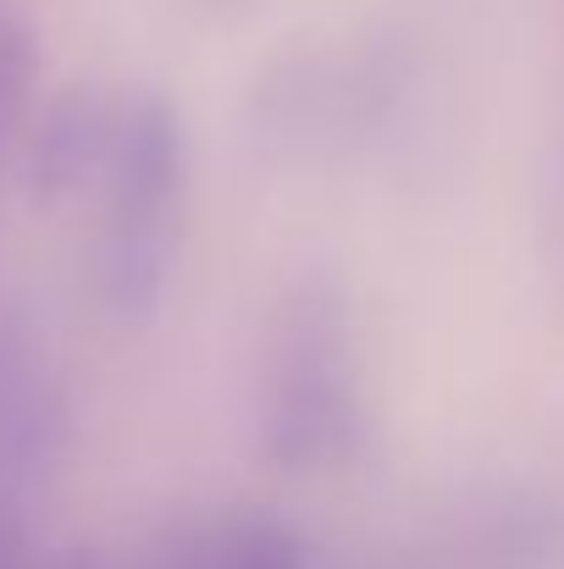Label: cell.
Segmentation results:
<instances>
[{"label": "cell", "mask_w": 564, "mask_h": 569, "mask_svg": "<svg viewBox=\"0 0 564 569\" xmlns=\"http://www.w3.org/2000/svg\"><path fill=\"white\" fill-rule=\"evenodd\" d=\"M100 193H106V216L89 266L95 299L106 321L139 332L167 305L178 271V238H184L188 133L167 94L156 89L122 94V122H117Z\"/></svg>", "instance_id": "obj_1"}, {"label": "cell", "mask_w": 564, "mask_h": 569, "mask_svg": "<svg viewBox=\"0 0 564 569\" xmlns=\"http://www.w3.org/2000/svg\"><path fill=\"white\" fill-rule=\"evenodd\" d=\"M366 442V392L355 371L349 305L333 282L305 277L277 321L260 403V453L288 476L338 470Z\"/></svg>", "instance_id": "obj_2"}, {"label": "cell", "mask_w": 564, "mask_h": 569, "mask_svg": "<svg viewBox=\"0 0 564 569\" xmlns=\"http://www.w3.org/2000/svg\"><path fill=\"white\" fill-rule=\"evenodd\" d=\"M404 67L393 44L360 50H294L255 78L249 122L277 150H321L376 128L393 106Z\"/></svg>", "instance_id": "obj_3"}, {"label": "cell", "mask_w": 564, "mask_h": 569, "mask_svg": "<svg viewBox=\"0 0 564 569\" xmlns=\"http://www.w3.org/2000/svg\"><path fill=\"white\" fill-rule=\"evenodd\" d=\"M72 442V403L22 305L0 310V503L33 509Z\"/></svg>", "instance_id": "obj_4"}, {"label": "cell", "mask_w": 564, "mask_h": 569, "mask_svg": "<svg viewBox=\"0 0 564 569\" xmlns=\"http://www.w3.org/2000/svg\"><path fill=\"white\" fill-rule=\"evenodd\" d=\"M404 569H564V498L515 487L482 498L471 515L443 526Z\"/></svg>", "instance_id": "obj_5"}, {"label": "cell", "mask_w": 564, "mask_h": 569, "mask_svg": "<svg viewBox=\"0 0 564 569\" xmlns=\"http://www.w3.org/2000/svg\"><path fill=\"white\" fill-rule=\"evenodd\" d=\"M117 122H122V94L100 89V83H72L61 89L22 150V189L33 204H61L78 189L106 178L111 144H117Z\"/></svg>", "instance_id": "obj_6"}, {"label": "cell", "mask_w": 564, "mask_h": 569, "mask_svg": "<svg viewBox=\"0 0 564 569\" xmlns=\"http://www.w3.org/2000/svg\"><path fill=\"white\" fill-rule=\"evenodd\" d=\"M33 67H39L33 28H28V17H22L11 0H0V178H6L11 144H17V133H22V117H28Z\"/></svg>", "instance_id": "obj_7"}, {"label": "cell", "mask_w": 564, "mask_h": 569, "mask_svg": "<svg viewBox=\"0 0 564 569\" xmlns=\"http://www.w3.org/2000/svg\"><path fill=\"white\" fill-rule=\"evenodd\" d=\"M0 569H39L33 565V509L0 503Z\"/></svg>", "instance_id": "obj_8"}, {"label": "cell", "mask_w": 564, "mask_h": 569, "mask_svg": "<svg viewBox=\"0 0 564 569\" xmlns=\"http://www.w3.org/2000/svg\"><path fill=\"white\" fill-rule=\"evenodd\" d=\"M44 569H106V565H95V559H83V553H72V559H61V565H44Z\"/></svg>", "instance_id": "obj_9"}]
</instances>
